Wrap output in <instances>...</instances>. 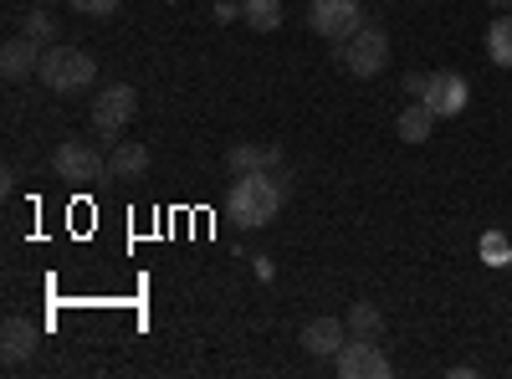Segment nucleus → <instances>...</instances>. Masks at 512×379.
<instances>
[{
  "label": "nucleus",
  "mask_w": 512,
  "mask_h": 379,
  "mask_svg": "<svg viewBox=\"0 0 512 379\" xmlns=\"http://www.w3.org/2000/svg\"><path fill=\"white\" fill-rule=\"evenodd\" d=\"M292 185L282 170H256V175H236L231 180V195H226V216L241 226V231H262L282 216Z\"/></svg>",
  "instance_id": "1"
},
{
  "label": "nucleus",
  "mask_w": 512,
  "mask_h": 379,
  "mask_svg": "<svg viewBox=\"0 0 512 379\" xmlns=\"http://www.w3.org/2000/svg\"><path fill=\"white\" fill-rule=\"evenodd\" d=\"M41 82H47L52 93H88L93 82H98V57H88L82 47H67V41H57V47L41 52Z\"/></svg>",
  "instance_id": "2"
},
{
  "label": "nucleus",
  "mask_w": 512,
  "mask_h": 379,
  "mask_svg": "<svg viewBox=\"0 0 512 379\" xmlns=\"http://www.w3.org/2000/svg\"><path fill=\"white\" fill-rule=\"evenodd\" d=\"M338 62H344L349 77H379L390 67V31L364 21L349 41H338Z\"/></svg>",
  "instance_id": "3"
},
{
  "label": "nucleus",
  "mask_w": 512,
  "mask_h": 379,
  "mask_svg": "<svg viewBox=\"0 0 512 379\" xmlns=\"http://www.w3.org/2000/svg\"><path fill=\"white\" fill-rule=\"evenodd\" d=\"M134 113H139V93L128 88V82H108V88L93 98V134L98 139H118L128 123H134Z\"/></svg>",
  "instance_id": "4"
},
{
  "label": "nucleus",
  "mask_w": 512,
  "mask_h": 379,
  "mask_svg": "<svg viewBox=\"0 0 512 379\" xmlns=\"http://www.w3.org/2000/svg\"><path fill=\"white\" fill-rule=\"evenodd\" d=\"M52 175L67 180V185H93L108 175V159L93 149V144H82V139H67L52 149Z\"/></svg>",
  "instance_id": "5"
},
{
  "label": "nucleus",
  "mask_w": 512,
  "mask_h": 379,
  "mask_svg": "<svg viewBox=\"0 0 512 379\" xmlns=\"http://www.w3.org/2000/svg\"><path fill=\"white\" fill-rule=\"evenodd\" d=\"M333 369L344 379H390L395 374V364L379 349V339H354V333H349V344L333 354Z\"/></svg>",
  "instance_id": "6"
},
{
  "label": "nucleus",
  "mask_w": 512,
  "mask_h": 379,
  "mask_svg": "<svg viewBox=\"0 0 512 379\" xmlns=\"http://www.w3.org/2000/svg\"><path fill=\"white\" fill-rule=\"evenodd\" d=\"M359 26H364L359 0H313L308 6V31L323 41H349Z\"/></svg>",
  "instance_id": "7"
},
{
  "label": "nucleus",
  "mask_w": 512,
  "mask_h": 379,
  "mask_svg": "<svg viewBox=\"0 0 512 379\" xmlns=\"http://www.w3.org/2000/svg\"><path fill=\"white\" fill-rule=\"evenodd\" d=\"M420 103L436 118H456V113H466V103H472V82H466L461 72H451V67H441V72H431V88H425Z\"/></svg>",
  "instance_id": "8"
},
{
  "label": "nucleus",
  "mask_w": 512,
  "mask_h": 379,
  "mask_svg": "<svg viewBox=\"0 0 512 379\" xmlns=\"http://www.w3.org/2000/svg\"><path fill=\"white\" fill-rule=\"evenodd\" d=\"M41 52L47 47H36L31 36H11L6 47H0V72H6V82H31L41 72Z\"/></svg>",
  "instance_id": "9"
},
{
  "label": "nucleus",
  "mask_w": 512,
  "mask_h": 379,
  "mask_svg": "<svg viewBox=\"0 0 512 379\" xmlns=\"http://www.w3.org/2000/svg\"><path fill=\"white\" fill-rule=\"evenodd\" d=\"M282 144H231L226 149V170L231 175H256V170H282Z\"/></svg>",
  "instance_id": "10"
},
{
  "label": "nucleus",
  "mask_w": 512,
  "mask_h": 379,
  "mask_svg": "<svg viewBox=\"0 0 512 379\" xmlns=\"http://www.w3.org/2000/svg\"><path fill=\"white\" fill-rule=\"evenodd\" d=\"M297 344H303L313 359H333L338 349L349 344V323H344V318H313V323L303 328V339H297Z\"/></svg>",
  "instance_id": "11"
},
{
  "label": "nucleus",
  "mask_w": 512,
  "mask_h": 379,
  "mask_svg": "<svg viewBox=\"0 0 512 379\" xmlns=\"http://www.w3.org/2000/svg\"><path fill=\"white\" fill-rule=\"evenodd\" d=\"M36 344H41V328L31 323V318H6L0 323V354H6V364H26L31 354H36Z\"/></svg>",
  "instance_id": "12"
},
{
  "label": "nucleus",
  "mask_w": 512,
  "mask_h": 379,
  "mask_svg": "<svg viewBox=\"0 0 512 379\" xmlns=\"http://www.w3.org/2000/svg\"><path fill=\"white\" fill-rule=\"evenodd\" d=\"M149 175V149L144 144H113V154H108V180H144Z\"/></svg>",
  "instance_id": "13"
},
{
  "label": "nucleus",
  "mask_w": 512,
  "mask_h": 379,
  "mask_svg": "<svg viewBox=\"0 0 512 379\" xmlns=\"http://www.w3.org/2000/svg\"><path fill=\"white\" fill-rule=\"evenodd\" d=\"M431 129H436V113L425 108L420 98H415L410 108H400V118H395V134H400L405 144H425V139H431Z\"/></svg>",
  "instance_id": "14"
},
{
  "label": "nucleus",
  "mask_w": 512,
  "mask_h": 379,
  "mask_svg": "<svg viewBox=\"0 0 512 379\" xmlns=\"http://www.w3.org/2000/svg\"><path fill=\"white\" fill-rule=\"evenodd\" d=\"M344 323H349V333L354 339H384V313H379V303H349V313H344Z\"/></svg>",
  "instance_id": "15"
},
{
  "label": "nucleus",
  "mask_w": 512,
  "mask_h": 379,
  "mask_svg": "<svg viewBox=\"0 0 512 379\" xmlns=\"http://www.w3.org/2000/svg\"><path fill=\"white\" fill-rule=\"evenodd\" d=\"M487 57L512 72V11H497L492 16V26H487Z\"/></svg>",
  "instance_id": "16"
},
{
  "label": "nucleus",
  "mask_w": 512,
  "mask_h": 379,
  "mask_svg": "<svg viewBox=\"0 0 512 379\" xmlns=\"http://www.w3.org/2000/svg\"><path fill=\"white\" fill-rule=\"evenodd\" d=\"M241 21L251 26V31H277L282 26V0H241Z\"/></svg>",
  "instance_id": "17"
},
{
  "label": "nucleus",
  "mask_w": 512,
  "mask_h": 379,
  "mask_svg": "<svg viewBox=\"0 0 512 379\" xmlns=\"http://www.w3.org/2000/svg\"><path fill=\"white\" fill-rule=\"evenodd\" d=\"M21 36H31L36 47H57V41H62V26H57V16H52L47 6H36V11L21 21Z\"/></svg>",
  "instance_id": "18"
},
{
  "label": "nucleus",
  "mask_w": 512,
  "mask_h": 379,
  "mask_svg": "<svg viewBox=\"0 0 512 379\" xmlns=\"http://www.w3.org/2000/svg\"><path fill=\"white\" fill-rule=\"evenodd\" d=\"M118 6H123V0H72V11H77V16H98V21L113 16Z\"/></svg>",
  "instance_id": "19"
},
{
  "label": "nucleus",
  "mask_w": 512,
  "mask_h": 379,
  "mask_svg": "<svg viewBox=\"0 0 512 379\" xmlns=\"http://www.w3.org/2000/svg\"><path fill=\"white\" fill-rule=\"evenodd\" d=\"M405 98H425V88H431V72H405Z\"/></svg>",
  "instance_id": "20"
},
{
  "label": "nucleus",
  "mask_w": 512,
  "mask_h": 379,
  "mask_svg": "<svg viewBox=\"0 0 512 379\" xmlns=\"http://www.w3.org/2000/svg\"><path fill=\"white\" fill-rule=\"evenodd\" d=\"M210 21L231 26V21H241V6H236V0H216V6H210Z\"/></svg>",
  "instance_id": "21"
},
{
  "label": "nucleus",
  "mask_w": 512,
  "mask_h": 379,
  "mask_svg": "<svg viewBox=\"0 0 512 379\" xmlns=\"http://www.w3.org/2000/svg\"><path fill=\"white\" fill-rule=\"evenodd\" d=\"M487 6H492V11H512V0H487Z\"/></svg>",
  "instance_id": "22"
},
{
  "label": "nucleus",
  "mask_w": 512,
  "mask_h": 379,
  "mask_svg": "<svg viewBox=\"0 0 512 379\" xmlns=\"http://www.w3.org/2000/svg\"><path fill=\"white\" fill-rule=\"evenodd\" d=\"M164 6H180V0H164Z\"/></svg>",
  "instance_id": "23"
},
{
  "label": "nucleus",
  "mask_w": 512,
  "mask_h": 379,
  "mask_svg": "<svg viewBox=\"0 0 512 379\" xmlns=\"http://www.w3.org/2000/svg\"><path fill=\"white\" fill-rule=\"evenodd\" d=\"M41 6H52V0H41Z\"/></svg>",
  "instance_id": "24"
}]
</instances>
